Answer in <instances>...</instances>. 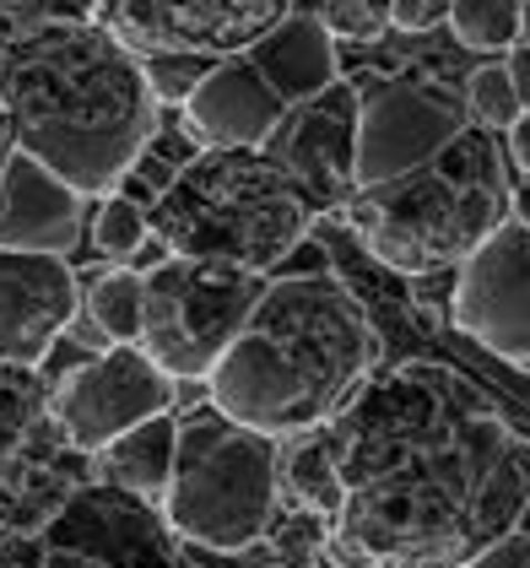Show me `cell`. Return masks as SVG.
Listing matches in <instances>:
<instances>
[{
  "mask_svg": "<svg viewBox=\"0 0 530 568\" xmlns=\"http://www.w3.org/2000/svg\"><path fill=\"white\" fill-rule=\"evenodd\" d=\"M298 0H88V22L141 60H227L261 44Z\"/></svg>",
  "mask_w": 530,
  "mask_h": 568,
  "instance_id": "obj_9",
  "label": "cell"
},
{
  "mask_svg": "<svg viewBox=\"0 0 530 568\" xmlns=\"http://www.w3.org/2000/svg\"><path fill=\"white\" fill-rule=\"evenodd\" d=\"M152 239V227H146V206L131 201V195H103L98 201V212H92V244H98V255L109 265H131V255Z\"/></svg>",
  "mask_w": 530,
  "mask_h": 568,
  "instance_id": "obj_22",
  "label": "cell"
},
{
  "mask_svg": "<svg viewBox=\"0 0 530 568\" xmlns=\"http://www.w3.org/2000/svg\"><path fill=\"white\" fill-rule=\"evenodd\" d=\"M449 320L498 363L530 374V227L503 222L477 255L455 265L449 282Z\"/></svg>",
  "mask_w": 530,
  "mask_h": 568,
  "instance_id": "obj_12",
  "label": "cell"
},
{
  "mask_svg": "<svg viewBox=\"0 0 530 568\" xmlns=\"http://www.w3.org/2000/svg\"><path fill=\"white\" fill-rule=\"evenodd\" d=\"M304 6L330 28L336 44H368L390 33V0H304Z\"/></svg>",
  "mask_w": 530,
  "mask_h": 568,
  "instance_id": "obj_24",
  "label": "cell"
},
{
  "mask_svg": "<svg viewBox=\"0 0 530 568\" xmlns=\"http://www.w3.org/2000/svg\"><path fill=\"white\" fill-rule=\"evenodd\" d=\"M336 49L342 44L330 39V28L298 0L261 44H249L244 54L255 60V71H261L265 82L287 98V109H298V103H309L314 92L342 82V54Z\"/></svg>",
  "mask_w": 530,
  "mask_h": 568,
  "instance_id": "obj_17",
  "label": "cell"
},
{
  "mask_svg": "<svg viewBox=\"0 0 530 568\" xmlns=\"http://www.w3.org/2000/svg\"><path fill=\"white\" fill-rule=\"evenodd\" d=\"M282 493H293V504L330 525L336 504H342V481H336V449L325 428H309L298 438H282Z\"/></svg>",
  "mask_w": 530,
  "mask_h": 568,
  "instance_id": "obj_19",
  "label": "cell"
},
{
  "mask_svg": "<svg viewBox=\"0 0 530 568\" xmlns=\"http://www.w3.org/2000/svg\"><path fill=\"white\" fill-rule=\"evenodd\" d=\"M179 120L201 146H265V135L287 120V98L255 71L249 54H227L184 92Z\"/></svg>",
  "mask_w": 530,
  "mask_h": 568,
  "instance_id": "obj_15",
  "label": "cell"
},
{
  "mask_svg": "<svg viewBox=\"0 0 530 568\" xmlns=\"http://www.w3.org/2000/svg\"><path fill=\"white\" fill-rule=\"evenodd\" d=\"M449 17V0H390V28L400 33H434Z\"/></svg>",
  "mask_w": 530,
  "mask_h": 568,
  "instance_id": "obj_26",
  "label": "cell"
},
{
  "mask_svg": "<svg viewBox=\"0 0 530 568\" xmlns=\"http://www.w3.org/2000/svg\"><path fill=\"white\" fill-rule=\"evenodd\" d=\"M353 239L406 282L444 276L509 222L503 135L466 125L428 169L357 190L342 206Z\"/></svg>",
  "mask_w": 530,
  "mask_h": 568,
  "instance_id": "obj_4",
  "label": "cell"
},
{
  "mask_svg": "<svg viewBox=\"0 0 530 568\" xmlns=\"http://www.w3.org/2000/svg\"><path fill=\"white\" fill-rule=\"evenodd\" d=\"M261 271H238L217 261H184L169 255L146 271V304H141V342L174 385H206L227 342L238 336L244 314L265 293Z\"/></svg>",
  "mask_w": 530,
  "mask_h": 568,
  "instance_id": "obj_7",
  "label": "cell"
},
{
  "mask_svg": "<svg viewBox=\"0 0 530 568\" xmlns=\"http://www.w3.org/2000/svg\"><path fill=\"white\" fill-rule=\"evenodd\" d=\"M174 444H179V412H163V417L141 423L125 438H114L109 449H98L103 481L135 493L141 504H157L169 493V477H174Z\"/></svg>",
  "mask_w": 530,
  "mask_h": 568,
  "instance_id": "obj_18",
  "label": "cell"
},
{
  "mask_svg": "<svg viewBox=\"0 0 530 568\" xmlns=\"http://www.w3.org/2000/svg\"><path fill=\"white\" fill-rule=\"evenodd\" d=\"M82 308V276L60 255L0 250V368H39Z\"/></svg>",
  "mask_w": 530,
  "mask_h": 568,
  "instance_id": "obj_14",
  "label": "cell"
},
{
  "mask_svg": "<svg viewBox=\"0 0 530 568\" xmlns=\"http://www.w3.org/2000/svg\"><path fill=\"white\" fill-rule=\"evenodd\" d=\"M379 368V331L330 271H276L217 368L206 406L265 438H298L347 412Z\"/></svg>",
  "mask_w": 530,
  "mask_h": 568,
  "instance_id": "obj_3",
  "label": "cell"
},
{
  "mask_svg": "<svg viewBox=\"0 0 530 568\" xmlns=\"http://www.w3.org/2000/svg\"><path fill=\"white\" fill-rule=\"evenodd\" d=\"M357 88V190L390 184V179L428 169L455 135L471 125L460 88L422 71L396 77H353ZM353 190V195H357Z\"/></svg>",
  "mask_w": 530,
  "mask_h": 568,
  "instance_id": "obj_8",
  "label": "cell"
},
{
  "mask_svg": "<svg viewBox=\"0 0 530 568\" xmlns=\"http://www.w3.org/2000/svg\"><path fill=\"white\" fill-rule=\"evenodd\" d=\"M460 98H466L471 125H482V131H492V135H503L520 114H530V109H520V98H514L509 77H503V60H482V65L466 77Z\"/></svg>",
  "mask_w": 530,
  "mask_h": 568,
  "instance_id": "obj_23",
  "label": "cell"
},
{
  "mask_svg": "<svg viewBox=\"0 0 530 568\" xmlns=\"http://www.w3.org/2000/svg\"><path fill=\"white\" fill-rule=\"evenodd\" d=\"M282 509V444L212 406L179 417L174 477L157 515L174 541L206 552H249Z\"/></svg>",
  "mask_w": 530,
  "mask_h": 568,
  "instance_id": "obj_6",
  "label": "cell"
},
{
  "mask_svg": "<svg viewBox=\"0 0 530 568\" xmlns=\"http://www.w3.org/2000/svg\"><path fill=\"white\" fill-rule=\"evenodd\" d=\"M141 304H146V276L131 265H103L82 282V314L109 336V347L141 342Z\"/></svg>",
  "mask_w": 530,
  "mask_h": 568,
  "instance_id": "obj_20",
  "label": "cell"
},
{
  "mask_svg": "<svg viewBox=\"0 0 530 568\" xmlns=\"http://www.w3.org/2000/svg\"><path fill=\"white\" fill-rule=\"evenodd\" d=\"M39 568H179V552L157 504L98 481L49 515Z\"/></svg>",
  "mask_w": 530,
  "mask_h": 568,
  "instance_id": "obj_11",
  "label": "cell"
},
{
  "mask_svg": "<svg viewBox=\"0 0 530 568\" xmlns=\"http://www.w3.org/2000/svg\"><path fill=\"white\" fill-rule=\"evenodd\" d=\"M444 28L455 33V44L503 60L509 49L520 44V0H449Z\"/></svg>",
  "mask_w": 530,
  "mask_h": 568,
  "instance_id": "obj_21",
  "label": "cell"
},
{
  "mask_svg": "<svg viewBox=\"0 0 530 568\" xmlns=\"http://www.w3.org/2000/svg\"><path fill=\"white\" fill-rule=\"evenodd\" d=\"M11 152H17V141H11V120H6V109H0V174H6Z\"/></svg>",
  "mask_w": 530,
  "mask_h": 568,
  "instance_id": "obj_31",
  "label": "cell"
},
{
  "mask_svg": "<svg viewBox=\"0 0 530 568\" xmlns=\"http://www.w3.org/2000/svg\"><path fill=\"white\" fill-rule=\"evenodd\" d=\"M520 44H530V0H520Z\"/></svg>",
  "mask_w": 530,
  "mask_h": 568,
  "instance_id": "obj_32",
  "label": "cell"
},
{
  "mask_svg": "<svg viewBox=\"0 0 530 568\" xmlns=\"http://www.w3.org/2000/svg\"><path fill=\"white\" fill-rule=\"evenodd\" d=\"M503 158H509L520 174H530V114H520V120L503 131Z\"/></svg>",
  "mask_w": 530,
  "mask_h": 568,
  "instance_id": "obj_29",
  "label": "cell"
},
{
  "mask_svg": "<svg viewBox=\"0 0 530 568\" xmlns=\"http://www.w3.org/2000/svg\"><path fill=\"white\" fill-rule=\"evenodd\" d=\"M265 158L287 174V184L304 195L314 217L319 212H342L353 201L357 179V88L353 77L330 82L325 92H314L309 103L287 109V120L265 135Z\"/></svg>",
  "mask_w": 530,
  "mask_h": 568,
  "instance_id": "obj_13",
  "label": "cell"
},
{
  "mask_svg": "<svg viewBox=\"0 0 530 568\" xmlns=\"http://www.w3.org/2000/svg\"><path fill=\"white\" fill-rule=\"evenodd\" d=\"M342 504L325 525V564H455L514 530L530 498V438H520L460 374L400 363L368 374L325 423Z\"/></svg>",
  "mask_w": 530,
  "mask_h": 568,
  "instance_id": "obj_1",
  "label": "cell"
},
{
  "mask_svg": "<svg viewBox=\"0 0 530 568\" xmlns=\"http://www.w3.org/2000/svg\"><path fill=\"white\" fill-rule=\"evenodd\" d=\"M503 77H509V88L520 98V109H530V44H514L503 54Z\"/></svg>",
  "mask_w": 530,
  "mask_h": 568,
  "instance_id": "obj_28",
  "label": "cell"
},
{
  "mask_svg": "<svg viewBox=\"0 0 530 568\" xmlns=\"http://www.w3.org/2000/svg\"><path fill=\"white\" fill-rule=\"evenodd\" d=\"M514 530H526L530 536V498H526V509H520V520H514Z\"/></svg>",
  "mask_w": 530,
  "mask_h": 568,
  "instance_id": "obj_33",
  "label": "cell"
},
{
  "mask_svg": "<svg viewBox=\"0 0 530 568\" xmlns=\"http://www.w3.org/2000/svg\"><path fill=\"white\" fill-rule=\"evenodd\" d=\"M0 109L22 158L77 195H114L157 131L146 60L88 17H54L0 44Z\"/></svg>",
  "mask_w": 530,
  "mask_h": 568,
  "instance_id": "obj_2",
  "label": "cell"
},
{
  "mask_svg": "<svg viewBox=\"0 0 530 568\" xmlns=\"http://www.w3.org/2000/svg\"><path fill=\"white\" fill-rule=\"evenodd\" d=\"M33 423H39V400H28L22 390L0 385V444H17Z\"/></svg>",
  "mask_w": 530,
  "mask_h": 568,
  "instance_id": "obj_27",
  "label": "cell"
},
{
  "mask_svg": "<svg viewBox=\"0 0 530 568\" xmlns=\"http://www.w3.org/2000/svg\"><path fill=\"white\" fill-rule=\"evenodd\" d=\"M92 201L77 195L65 179H54L44 163L11 152L0 174V250L17 255H71L88 233Z\"/></svg>",
  "mask_w": 530,
  "mask_h": 568,
  "instance_id": "obj_16",
  "label": "cell"
},
{
  "mask_svg": "<svg viewBox=\"0 0 530 568\" xmlns=\"http://www.w3.org/2000/svg\"><path fill=\"white\" fill-rule=\"evenodd\" d=\"M163 412H174V379L141 347H109L98 357H82L49 390V423L77 455H98Z\"/></svg>",
  "mask_w": 530,
  "mask_h": 568,
  "instance_id": "obj_10",
  "label": "cell"
},
{
  "mask_svg": "<svg viewBox=\"0 0 530 568\" xmlns=\"http://www.w3.org/2000/svg\"><path fill=\"white\" fill-rule=\"evenodd\" d=\"M466 568H530V536L526 530H503L487 547H477L466 558Z\"/></svg>",
  "mask_w": 530,
  "mask_h": 568,
  "instance_id": "obj_25",
  "label": "cell"
},
{
  "mask_svg": "<svg viewBox=\"0 0 530 568\" xmlns=\"http://www.w3.org/2000/svg\"><path fill=\"white\" fill-rule=\"evenodd\" d=\"M509 217L530 227V174H520V190H509Z\"/></svg>",
  "mask_w": 530,
  "mask_h": 568,
  "instance_id": "obj_30",
  "label": "cell"
},
{
  "mask_svg": "<svg viewBox=\"0 0 530 568\" xmlns=\"http://www.w3.org/2000/svg\"><path fill=\"white\" fill-rule=\"evenodd\" d=\"M146 227L169 255L276 276L309 244L314 212L261 146H201L146 201Z\"/></svg>",
  "mask_w": 530,
  "mask_h": 568,
  "instance_id": "obj_5",
  "label": "cell"
}]
</instances>
